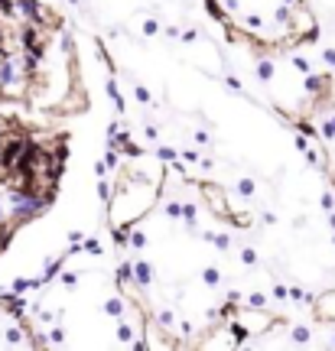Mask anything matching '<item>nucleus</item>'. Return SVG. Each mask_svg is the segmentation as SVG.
Wrapping results in <instances>:
<instances>
[{"mask_svg": "<svg viewBox=\"0 0 335 351\" xmlns=\"http://www.w3.org/2000/svg\"><path fill=\"white\" fill-rule=\"evenodd\" d=\"M270 315L264 312V309H254V312H241V325H244V332L248 328H254V335H261V332H267L270 328Z\"/></svg>", "mask_w": 335, "mask_h": 351, "instance_id": "1", "label": "nucleus"}, {"mask_svg": "<svg viewBox=\"0 0 335 351\" xmlns=\"http://www.w3.org/2000/svg\"><path fill=\"white\" fill-rule=\"evenodd\" d=\"M312 309H316V319H322V322H335V290H329V293H322V296H319V299H316V306H312Z\"/></svg>", "mask_w": 335, "mask_h": 351, "instance_id": "2", "label": "nucleus"}, {"mask_svg": "<svg viewBox=\"0 0 335 351\" xmlns=\"http://www.w3.org/2000/svg\"><path fill=\"white\" fill-rule=\"evenodd\" d=\"M134 277H137V283L147 286V283H150V277H153V270H150V267L143 264V260H137V264H134Z\"/></svg>", "mask_w": 335, "mask_h": 351, "instance_id": "3", "label": "nucleus"}, {"mask_svg": "<svg viewBox=\"0 0 335 351\" xmlns=\"http://www.w3.org/2000/svg\"><path fill=\"white\" fill-rule=\"evenodd\" d=\"M134 280V264H121L118 267V283H131Z\"/></svg>", "mask_w": 335, "mask_h": 351, "instance_id": "4", "label": "nucleus"}, {"mask_svg": "<svg viewBox=\"0 0 335 351\" xmlns=\"http://www.w3.org/2000/svg\"><path fill=\"white\" fill-rule=\"evenodd\" d=\"M257 78H264V81L273 78V62H261V65H257Z\"/></svg>", "mask_w": 335, "mask_h": 351, "instance_id": "5", "label": "nucleus"}, {"mask_svg": "<svg viewBox=\"0 0 335 351\" xmlns=\"http://www.w3.org/2000/svg\"><path fill=\"white\" fill-rule=\"evenodd\" d=\"M107 91H111V98H114V107H118V111H124V98H121V91H118V85H114V81H107Z\"/></svg>", "mask_w": 335, "mask_h": 351, "instance_id": "6", "label": "nucleus"}, {"mask_svg": "<svg viewBox=\"0 0 335 351\" xmlns=\"http://www.w3.org/2000/svg\"><path fill=\"white\" fill-rule=\"evenodd\" d=\"M107 315H121V312H124V299H107Z\"/></svg>", "mask_w": 335, "mask_h": 351, "instance_id": "7", "label": "nucleus"}, {"mask_svg": "<svg viewBox=\"0 0 335 351\" xmlns=\"http://www.w3.org/2000/svg\"><path fill=\"white\" fill-rule=\"evenodd\" d=\"M81 251H88V254H94V257H101V244L94 238H88L85 244H81Z\"/></svg>", "mask_w": 335, "mask_h": 351, "instance_id": "8", "label": "nucleus"}, {"mask_svg": "<svg viewBox=\"0 0 335 351\" xmlns=\"http://www.w3.org/2000/svg\"><path fill=\"white\" fill-rule=\"evenodd\" d=\"M293 341H309V328L296 325V328H293Z\"/></svg>", "mask_w": 335, "mask_h": 351, "instance_id": "9", "label": "nucleus"}, {"mask_svg": "<svg viewBox=\"0 0 335 351\" xmlns=\"http://www.w3.org/2000/svg\"><path fill=\"white\" fill-rule=\"evenodd\" d=\"M205 7H208V13L215 20H225V13H221V7H218V0H205Z\"/></svg>", "mask_w": 335, "mask_h": 351, "instance_id": "10", "label": "nucleus"}, {"mask_svg": "<svg viewBox=\"0 0 335 351\" xmlns=\"http://www.w3.org/2000/svg\"><path fill=\"white\" fill-rule=\"evenodd\" d=\"M202 280H205V286H215L218 283V270H215V267H208V270L202 273Z\"/></svg>", "mask_w": 335, "mask_h": 351, "instance_id": "11", "label": "nucleus"}, {"mask_svg": "<svg viewBox=\"0 0 335 351\" xmlns=\"http://www.w3.org/2000/svg\"><path fill=\"white\" fill-rule=\"evenodd\" d=\"M118 338L121 341H134V328L131 325H118Z\"/></svg>", "mask_w": 335, "mask_h": 351, "instance_id": "12", "label": "nucleus"}, {"mask_svg": "<svg viewBox=\"0 0 335 351\" xmlns=\"http://www.w3.org/2000/svg\"><path fill=\"white\" fill-rule=\"evenodd\" d=\"M111 234H114V241H118V244H127V241H131L127 228H111Z\"/></svg>", "mask_w": 335, "mask_h": 351, "instance_id": "13", "label": "nucleus"}, {"mask_svg": "<svg viewBox=\"0 0 335 351\" xmlns=\"http://www.w3.org/2000/svg\"><path fill=\"white\" fill-rule=\"evenodd\" d=\"M248 302H251V309H264V302H267V299H264L261 293H251V296H248Z\"/></svg>", "mask_w": 335, "mask_h": 351, "instance_id": "14", "label": "nucleus"}, {"mask_svg": "<svg viewBox=\"0 0 335 351\" xmlns=\"http://www.w3.org/2000/svg\"><path fill=\"white\" fill-rule=\"evenodd\" d=\"M293 65H296V68H299V72H303V75H309V62H306L303 56H293Z\"/></svg>", "mask_w": 335, "mask_h": 351, "instance_id": "15", "label": "nucleus"}, {"mask_svg": "<svg viewBox=\"0 0 335 351\" xmlns=\"http://www.w3.org/2000/svg\"><path fill=\"white\" fill-rule=\"evenodd\" d=\"M166 215H169V218H179V215H182V205H179V202H169V205H166Z\"/></svg>", "mask_w": 335, "mask_h": 351, "instance_id": "16", "label": "nucleus"}, {"mask_svg": "<svg viewBox=\"0 0 335 351\" xmlns=\"http://www.w3.org/2000/svg\"><path fill=\"white\" fill-rule=\"evenodd\" d=\"M98 192H101V198H104V202H111V185H107L104 179L98 182Z\"/></svg>", "mask_w": 335, "mask_h": 351, "instance_id": "17", "label": "nucleus"}, {"mask_svg": "<svg viewBox=\"0 0 335 351\" xmlns=\"http://www.w3.org/2000/svg\"><path fill=\"white\" fill-rule=\"evenodd\" d=\"M244 26H248V30H261L264 20H261V17H248V20H244Z\"/></svg>", "mask_w": 335, "mask_h": 351, "instance_id": "18", "label": "nucleus"}, {"mask_svg": "<svg viewBox=\"0 0 335 351\" xmlns=\"http://www.w3.org/2000/svg\"><path fill=\"white\" fill-rule=\"evenodd\" d=\"M156 30H160V23H156V20H147V23H143V33H147V36H153Z\"/></svg>", "mask_w": 335, "mask_h": 351, "instance_id": "19", "label": "nucleus"}, {"mask_svg": "<svg viewBox=\"0 0 335 351\" xmlns=\"http://www.w3.org/2000/svg\"><path fill=\"white\" fill-rule=\"evenodd\" d=\"M238 189H241V195H251V192H254V182H251V179H241Z\"/></svg>", "mask_w": 335, "mask_h": 351, "instance_id": "20", "label": "nucleus"}, {"mask_svg": "<svg viewBox=\"0 0 335 351\" xmlns=\"http://www.w3.org/2000/svg\"><path fill=\"white\" fill-rule=\"evenodd\" d=\"M241 260H244V264H257V254L248 247V251H241Z\"/></svg>", "mask_w": 335, "mask_h": 351, "instance_id": "21", "label": "nucleus"}, {"mask_svg": "<svg viewBox=\"0 0 335 351\" xmlns=\"http://www.w3.org/2000/svg\"><path fill=\"white\" fill-rule=\"evenodd\" d=\"M211 241H215V244L221 247V251H228V244H231V241H228V234H218V238H211Z\"/></svg>", "mask_w": 335, "mask_h": 351, "instance_id": "22", "label": "nucleus"}, {"mask_svg": "<svg viewBox=\"0 0 335 351\" xmlns=\"http://www.w3.org/2000/svg\"><path fill=\"white\" fill-rule=\"evenodd\" d=\"M322 137H329V140L335 137V117H332V121H329V124H325V127H322Z\"/></svg>", "mask_w": 335, "mask_h": 351, "instance_id": "23", "label": "nucleus"}, {"mask_svg": "<svg viewBox=\"0 0 335 351\" xmlns=\"http://www.w3.org/2000/svg\"><path fill=\"white\" fill-rule=\"evenodd\" d=\"M62 283L65 286H75V283H78V273H62Z\"/></svg>", "mask_w": 335, "mask_h": 351, "instance_id": "24", "label": "nucleus"}, {"mask_svg": "<svg viewBox=\"0 0 335 351\" xmlns=\"http://www.w3.org/2000/svg\"><path fill=\"white\" fill-rule=\"evenodd\" d=\"M322 208H325V211H332V208H335V198L329 195V192H325V195H322Z\"/></svg>", "mask_w": 335, "mask_h": 351, "instance_id": "25", "label": "nucleus"}, {"mask_svg": "<svg viewBox=\"0 0 335 351\" xmlns=\"http://www.w3.org/2000/svg\"><path fill=\"white\" fill-rule=\"evenodd\" d=\"M131 244H134V247H143V244H147V238H143V234H140V231H137V234H134V238H131Z\"/></svg>", "mask_w": 335, "mask_h": 351, "instance_id": "26", "label": "nucleus"}, {"mask_svg": "<svg viewBox=\"0 0 335 351\" xmlns=\"http://www.w3.org/2000/svg\"><path fill=\"white\" fill-rule=\"evenodd\" d=\"M137 98H140L143 104H147V101H150V91H147V88H137Z\"/></svg>", "mask_w": 335, "mask_h": 351, "instance_id": "27", "label": "nucleus"}, {"mask_svg": "<svg viewBox=\"0 0 335 351\" xmlns=\"http://www.w3.org/2000/svg\"><path fill=\"white\" fill-rule=\"evenodd\" d=\"M160 156H163V160H176V150H166V147H163Z\"/></svg>", "mask_w": 335, "mask_h": 351, "instance_id": "28", "label": "nucleus"}, {"mask_svg": "<svg viewBox=\"0 0 335 351\" xmlns=\"http://www.w3.org/2000/svg\"><path fill=\"white\" fill-rule=\"evenodd\" d=\"M322 59L329 62V65H335V49H325V52H322Z\"/></svg>", "mask_w": 335, "mask_h": 351, "instance_id": "29", "label": "nucleus"}, {"mask_svg": "<svg viewBox=\"0 0 335 351\" xmlns=\"http://www.w3.org/2000/svg\"><path fill=\"white\" fill-rule=\"evenodd\" d=\"M26 286H30V283H26V280H17V283H13V293H23Z\"/></svg>", "mask_w": 335, "mask_h": 351, "instance_id": "30", "label": "nucleus"}, {"mask_svg": "<svg viewBox=\"0 0 335 351\" xmlns=\"http://www.w3.org/2000/svg\"><path fill=\"white\" fill-rule=\"evenodd\" d=\"M286 296H293V299H303V296H306V293H303V290H299V286H293V290H290V293H286Z\"/></svg>", "mask_w": 335, "mask_h": 351, "instance_id": "31", "label": "nucleus"}, {"mask_svg": "<svg viewBox=\"0 0 335 351\" xmlns=\"http://www.w3.org/2000/svg\"><path fill=\"white\" fill-rule=\"evenodd\" d=\"M329 221H332V228H335V215H332V218H329Z\"/></svg>", "mask_w": 335, "mask_h": 351, "instance_id": "32", "label": "nucleus"}]
</instances>
